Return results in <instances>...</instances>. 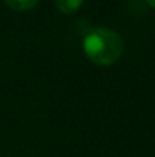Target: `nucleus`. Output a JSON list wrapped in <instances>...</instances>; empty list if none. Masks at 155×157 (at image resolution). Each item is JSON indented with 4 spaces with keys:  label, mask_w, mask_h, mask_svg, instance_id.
<instances>
[{
    "label": "nucleus",
    "mask_w": 155,
    "mask_h": 157,
    "mask_svg": "<svg viewBox=\"0 0 155 157\" xmlns=\"http://www.w3.org/2000/svg\"><path fill=\"white\" fill-rule=\"evenodd\" d=\"M146 2H148V5H149L151 8H154L155 9V0H146Z\"/></svg>",
    "instance_id": "obj_4"
},
{
    "label": "nucleus",
    "mask_w": 155,
    "mask_h": 157,
    "mask_svg": "<svg viewBox=\"0 0 155 157\" xmlns=\"http://www.w3.org/2000/svg\"><path fill=\"white\" fill-rule=\"evenodd\" d=\"M5 5L12 9V11H17V12H23V11H29L32 8H35L40 0H3Z\"/></svg>",
    "instance_id": "obj_3"
},
{
    "label": "nucleus",
    "mask_w": 155,
    "mask_h": 157,
    "mask_svg": "<svg viewBox=\"0 0 155 157\" xmlns=\"http://www.w3.org/2000/svg\"><path fill=\"white\" fill-rule=\"evenodd\" d=\"M82 5H84V0H55L56 9L61 14H65V15L78 12Z\"/></svg>",
    "instance_id": "obj_2"
},
{
    "label": "nucleus",
    "mask_w": 155,
    "mask_h": 157,
    "mask_svg": "<svg viewBox=\"0 0 155 157\" xmlns=\"http://www.w3.org/2000/svg\"><path fill=\"white\" fill-rule=\"evenodd\" d=\"M82 49L85 56L96 66H113L123 52L122 37L108 28L91 29L82 41Z\"/></svg>",
    "instance_id": "obj_1"
}]
</instances>
